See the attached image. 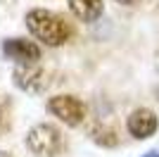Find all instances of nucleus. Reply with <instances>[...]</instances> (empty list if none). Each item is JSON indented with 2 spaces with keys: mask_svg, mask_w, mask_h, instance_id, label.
Listing matches in <instances>:
<instances>
[{
  "mask_svg": "<svg viewBox=\"0 0 159 157\" xmlns=\"http://www.w3.org/2000/svg\"><path fill=\"white\" fill-rule=\"evenodd\" d=\"M26 29L36 36L38 40H43L45 45L50 48H60L64 45L69 36H71V29L66 26V21L62 19L60 14H55L52 10H43V7H33L29 10L26 17Z\"/></svg>",
  "mask_w": 159,
  "mask_h": 157,
  "instance_id": "obj_1",
  "label": "nucleus"
},
{
  "mask_svg": "<svg viewBox=\"0 0 159 157\" xmlns=\"http://www.w3.org/2000/svg\"><path fill=\"white\" fill-rule=\"evenodd\" d=\"M26 148L38 157H55L60 155L64 148L62 140V131L55 124H36L31 131L26 133Z\"/></svg>",
  "mask_w": 159,
  "mask_h": 157,
  "instance_id": "obj_2",
  "label": "nucleus"
},
{
  "mask_svg": "<svg viewBox=\"0 0 159 157\" xmlns=\"http://www.w3.org/2000/svg\"><path fill=\"white\" fill-rule=\"evenodd\" d=\"M48 110L50 114L64 121L66 126H79L83 124V119H86V102L76 95H55V98L48 100Z\"/></svg>",
  "mask_w": 159,
  "mask_h": 157,
  "instance_id": "obj_3",
  "label": "nucleus"
},
{
  "mask_svg": "<svg viewBox=\"0 0 159 157\" xmlns=\"http://www.w3.org/2000/svg\"><path fill=\"white\" fill-rule=\"evenodd\" d=\"M2 55L12 59L17 67H36L40 59V48L29 38H5L2 40Z\"/></svg>",
  "mask_w": 159,
  "mask_h": 157,
  "instance_id": "obj_4",
  "label": "nucleus"
},
{
  "mask_svg": "<svg viewBox=\"0 0 159 157\" xmlns=\"http://www.w3.org/2000/svg\"><path fill=\"white\" fill-rule=\"evenodd\" d=\"M12 81H14L17 88H21V91H26V93H43L48 88V83H50L48 74L38 64L36 67H14Z\"/></svg>",
  "mask_w": 159,
  "mask_h": 157,
  "instance_id": "obj_5",
  "label": "nucleus"
},
{
  "mask_svg": "<svg viewBox=\"0 0 159 157\" xmlns=\"http://www.w3.org/2000/svg\"><path fill=\"white\" fill-rule=\"evenodd\" d=\"M157 126H159L157 114H154L152 110H147V107H138V110H133L131 114H128V119H126L128 133H131L133 138H138V140L150 138L154 131H157Z\"/></svg>",
  "mask_w": 159,
  "mask_h": 157,
  "instance_id": "obj_6",
  "label": "nucleus"
},
{
  "mask_svg": "<svg viewBox=\"0 0 159 157\" xmlns=\"http://www.w3.org/2000/svg\"><path fill=\"white\" fill-rule=\"evenodd\" d=\"M69 10L81 21H95L102 14V0H66Z\"/></svg>",
  "mask_w": 159,
  "mask_h": 157,
  "instance_id": "obj_7",
  "label": "nucleus"
},
{
  "mask_svg": "<svg viewBox=\"0 0 159 157\" xmlns=\"http://www.w3.org/2000/svg\"><path fill=\"white\" fill-rule=\"evenodd\" d=\"M90 138L98 145H102V148H114L116 145V133L109 126H95V129H90Z\"/></svg>",
  "mask_w": 159,
  "mask_h": 157,
  "instance_id": "obj_8",
  "label": "nucleus"
},
{
  "mask_svg": "<svg viewBox=\"0 0 159 157\" xmlns=\"http://www.w3.org/2000/svg\"><path fill=\"white\" fill-rule=\"evenodd\" d=\"M119 5H126V7H131V5H135V2H140V0H116Z\"/></svg>",
  "mask_w": 159,
  "mask_h": 157,
  "instance_id": "obj_9",
  "label": "nucleus"
},
{
  "mask_svg": "<svg viewBox=\"0 0 159 157\" xmlns=\"http://www.w3.org/2000/svg\"><path fill=\"white\" fill-rule=\"evenodd\" d=\"M143 157H159V148H154V150H150V152H145Z\"/></svg>",
  "mask_w": 159,
  "mask_h": 157,
  "instance_id": "obj_10",
  "label": "nucleus"
},
{
  "mask_svg": "<svg viewBox=\"0 0 159 157\" xmlns=\"http://www.w3.org/2000/svg\"><path fill=\"white\" fill-rule=\"evenodd\" d=\"M0 157H12L10 152H5V150H0Z\"/></svg>",
  "mask_w": 159,
  "mask_h": 157,
  "instance_id": "obj_11",
  "label": "nucleus"
},
{
  "mask_svg": "<svg viewBox=\"0 0 159 157\" xmlns=\"http://www.w3.org/2000/svg\"><path fill=\"white\" fill-rule=\"evenodd\" d=\"M0 121H2V110H0Z\"/></svg>",
  "mask_w": 159,
  "mask_h": 157,
  "instance_id": "obj_12",
  "label": "nucleus"
}]
</instances>
